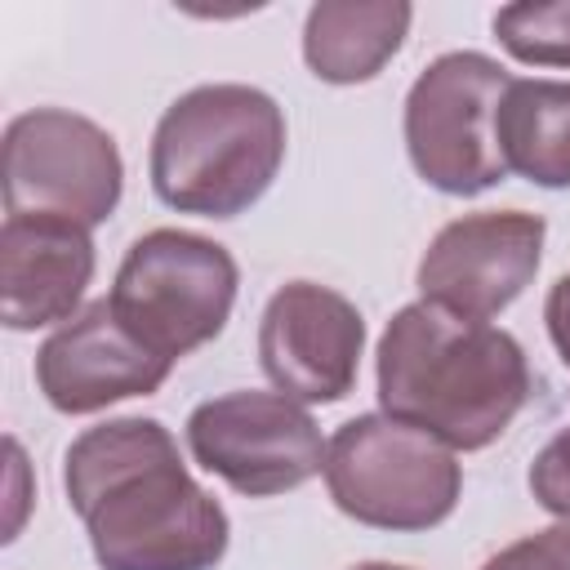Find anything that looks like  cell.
Here are the masks:
<instances>
[{"mask_svg":"<svg viewBox=\"0 0 570 570\" xmlns=\"http://www.w3.org/2000/svg\"><path fill=\"white\" fill-rule=\"evenodd\" d=\"M62 490L102 570H214L232 521L160 419H107L62 454Z\"/></svg>","mask_w":570,"mask_h":570,"instance_id":"1","label":"cell"},{"mask_svg":"<svg viewBox=\"0 0 570 570\" xmlns=\"http://www.w3.org/2000/svg\"><path fill=\"white\" fill-rule=\"evenodd\" d=\"M379 410L450 450H485L530 401L525 347L490 325L436 303H405L374 352Z\"/></svg>","mask_w":570,"mask_h":570,"instance_id":"2","label":"cell"},{"mask_svg":"<svg viewBox=\"0 0 570 570\" xmlns=\"http://www.w3.org/2000/svg\"><path fill=\"white\" fill-rule=\"evenodd\" d=\"M285 165V111L254 85H196L151 134V191L200 218H236L267 196Z\"/></svg>","mask_w":570,"mask_h":570,"instance_id":"3","label":"cell"},{"mask_svg":"<svg viewBox=\"0 0 570 570\" xmlns=\"http://www.w3.org/2000/svg\"><path fill=\"white\" fill-rule=\"evenodd\" d=\"M321 476L343 517L396 534L441 525L463 494L454 450L383 410L356 414L330 436Z\"/></svg>","mask_w":570,"mask_h":570,"instance_id":"4","label":"cell"},{"mask_svg":"<svg viewBox=\"0 0 570 570\" xmlns=\"http://www.w3.org/2000/svg\"><path fill=\"white\" fill-rule=\"evenodd\" d=\"M236 285V258L218 240L156 227L125 249L107 303L138 343L165 361H183L223 334Z\"/></svg>","mask_w":570,"mask_h":570,"instance_id":"5","label":"cell"},{"mask_svg":"<svg viewBox=\"0 0 570 570\" xmlns=\"http://www.w3.org/2000/svg\"><path fill=\"white\" fill-rule=\"evenodd\" d=\"M512 76L476 49L432 58L405 94V151L414 174L445 196H476L503 183L508 165L494 116Z\"/></svg>","mask_w":570,"mask_h":570,"instance_id":"6","label":"cell"},{"mask_svg":"<svg viewBox=\"0 0 570 570\" xmlns=\"http://www.w3.org/2000/svg\"><path fill=\"white\" fill-rule=\"evenodd\" d=\"M120 191V147L89 116L36 107L4 125V214H58L98 227L116 214Z\"/></svg>","mask_w":570,"mask_h":570,"instance_id":"7","label":"cell"},{"mask_svg":"<svg viewBox=\"0 0 570 570\" xmlns=\"http://www.w3.org/2000/svg\"><path fill=\"white\" fill-rule=\"evenodd\" d=\"M191 459L245 499H272L325 472L316 419L285 392H223L187 414Z\"/></svg>","mask_w":570,"mask_h":570,"instance_id":"8","label":"cell"},{"mask_svg":"<svg viewBox=\"0 0 570 570\" xmlns=\"http://www.w3.org/2000/svg\"><path fill=\"white\" fill-rule=\"evenodd\" d=\"M548 223L525 209H481L445 223L419 258V294L445 312L490 321L539 272Z\"/></svg>","mask_w":570,"mask_h":570,"instance_id":"9","label":"cell"},{"mask_svg":"<svg viewBox=\"0 0 570 570\" xmlns=\"http://www.w3.org/2000/svg\"><path fill=\"white\" fill-rule=\"evenodd\" d=\"M365 321L356 303L316 281L281 285L258 321V365L298 405H334L356 387Z\"/></svg>","mask_w":570,"mask_h":570,"instance_id":"10","label":"cell"},{"mask_svg":"<svg viewBox=\"0 0 570 570\" xmlns=\"http://www.w3.org/2000/svg\"><path fill=\"white\" fill-rule=\"evenodd\" d=\"M174 361L138 343L107 298L85 303L36 352V387L58 414H98L129 396H151Z\"/></svg>","mask_w":570,"mask_h":570,"instance_id":"11","label":"cell"},{"mask_svg":"<svg viewBox=\"0 0 570 570\" xmlns=\"http://www.w3.org/2000/svg\"><path fill=\"white\" fill-rule=\"evenodd\" d=\"M98 254L89 227L58 214H4L0 227V307L4 325L27 334L80 312Z\"/></svg>","mask_w":570,"mask_h":570,"instance_id":"12","label":"cell"},{"mask_svg":"<svg viewBox=\"0 0 570 570\" xmlns=\"http://www.w3.org/2000/svg\"><path fill=\"white\" fill-rule=\"evenodd\" d=\"M405 0H321L303 22V62L325 85L374 80L410 36Z\"/></svg>","mask_w":570,"mask_h":570,"instance_id":"13","label":"cell"},{"mask_svg":"<svg viewBox=\"0 0 570 570\" xmlns=\"http://www.w3.org/2000/svg\"><path fill=\"white\" fill-rule=\"evenodd\" d=\"M494 138L508 174L534 187H570V80H517L503 89Z\"/></svg>","mask_w":570,"mask_h":570,"instance_id":"14","label":"cell"},{"mask_svg":"<svg viewBox=\"0 0 570 570\" xmlns=\"http://www.w3.org/2000/svg\"><path fill=\"white\" fill-rule=\"evenodd\" d=\"M494 40L525 67H570V0L503 4L494 13Z\"/></svg>","mask_w":570,"mask_h":570,"instance_id":"15","label":"cell"},{"mask_svg":"<svg viewBox=\"0 0 570 570\" xmlns=\"http://www.w3.org/2000/svg\"><path fill=\"white\" fill-rule=\"evenodd\" d=\"M530 494L543 512L570 521V428H561L530 463Z\"/></svg>","mask_w":570,"mask_h":570,"instance_id":"16","label":"cell"},{"mask_svg":"<svg viewBox=\"0 0 570 570\" xmlns=\"http://www.w3.org/2000/svg\"><path fill=\"white\" fill-rule=\"evenodd\" d=\"M481 570H570V521L499 548L494 557H485Z\"/></svg>","mask_w":570,"mask_h":570,"instance_id":"17","label":"cell"},{"mask_svg":"<svg viewBox=\"0 0 570 570\" xmlns=\"http://www.w3.org/2000/svg\"><path fill=\"white\" fill-rule=\"evenodd\" d=\"M543 321H548V338H552L561 365L570 370V272L552 281L548 303H543Z\"/></svg>","mask_w":570,"mask_h":570,"instance_id":"18","label":"cell"},{"mask_svg":"<svg viewBox=\"0 0 570 570\" xmlns=\"http://www.w3.org/2000/svg\"><path fill=\"white\" fill-rule=\"evenodd\" d=\"M352 570H410V566H392V561H361Z\"/></svg>","mask_w":570,"mask_h":570,"instance_id":"19","label":"cell"}]
</instances>
